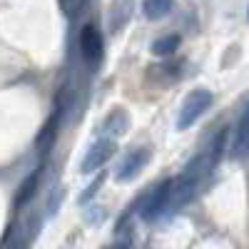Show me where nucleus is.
<instances>
[{"mask_svg":"<svg viewBox=\"0 0 249 249\" xmlns=\"http://www.w3.org/2000/svg\"><path fill=\"white\" fill-rule=\"evenodd\" d=\"M247 15H249V10H247Z\"/></svg>","mask_w":249,"mask_h":249,"instance_id":"obj_14","label":"nucleus"},{"mask_svg":"<svg viewBox=\"0 0 249 249\" xmlns=\"http://www.w3.org/2000/svg\"><path fill=\"white\" fill-rule=\"evenodd\" d=\"M80 53L92 65H97L102 60V55H105V43H102V35L95 25H85L80 30Z\"/></svg>","mask_w":249,"mask_h":249,"instance_id":"obj_4","label":"nucleus"},{"mask_svg":"<svg viewBox=\"0 0 249 249\" xmlns=\"http://www.w3.org/2000/svg\"><path fill=\"white\" fill-rule=\"evenodd\" d=\"M172 195H175V179H162L155 190L150 192L147 202L142 204V219L144 222H155L160 214H164L170 210V204H172Z\"/></svg>","mask_w":249,"mask_h":249,"instance_id":"obj_2","label":"nucleus"},{"mask_svg":"<svg viewBox=\"0 0 249 249\" xmlns=\"http://www.w3.org/2000/svg\"><path fill=\"white\" fill-rule=\"evenodd\" d=\"M117 152V142L115 140H107V137H102V140H97L92 147L88 150V155H85V160H82V164H80V170H82V175H90V172H95V170H100L102 164H105L112 155Z\"/></svg>","mask_w":249,"mask_h":249,"instance_id":"obj_3","label":"nucleus"},{"mask_svg":"<svg viewBox=\"0 0 249 249\" xmlns=\"http://www.w3.org/2000/svg\"><path fill=\"white\" fill-rule=\"evenodd\" d=\"M110 249H132V244H130V242H117V244H112Z\"/></svg>","mask_w":249,"mask_h":249,"instance_id":"obj_13","label":"nucleus"},{"mask_svg":"<svg viewBox=\"0 0 249 249\" xmlns=\"http://www.w3.org/2000/svg\"><path fill=\"white\" fill-rule=\"evenodd\" d=\"M102 182H105V177L100 175V177H97V179H95V182H92V184L88 187V190L80 195V204H88V199H92V197H95V192H97L100 187H102Z\"/></svg>","mask_w":249,"mask_h":249,"instance_id":"obj_12","label":"nucleus"},{"mask_svg":"<svg viewBox=\"0 0 249 249\" xmlns=\"http://www.w3.org/2000/svg\"><path fill=\"white\" fill-rule=\"evenodd\" d=\"M150 162V150L147 147H140V150H135V152H130L127 157L122 160V164L117 167V175H115V179L117 182H132L142 170H144V164Z\"/></svg>","mask_w":249,"mask_h":249,"instance_id":"obj_5","label":"nucleus"},{"mask_svg":"<svg viewBox=\"0 0 249 249\" xmlns=\"http://www.w3.org/2000/svg\"><path fill=\"white\" fill-rule=\"evenodd\" d=\"M57 3H60L62 13L70 15V18H75V15L82 10V5H85V0H57Z\"/></svg>","mask_w":249,"mask_h":249,"instance_id":"obj_11","label":"nucleus"},{"mask_svg":"<svg viewBox=\"0 0 249 249\" xmlns=\"http://www.w3.org/2000/svg\"><path fill=\"white\" fill-rule=\"evenodd\" d=\"M124 127H127V117H124V112H112L107 120H105V130L112 135V137H120L124 132Z\"/></svg>","mask_w":249,"mask_h":249,"instance_id":"obj_10","label":"nucleus"},{"mask_svg":"<svg viewBox=\"0 0 249 249\" xmlns=\"http://www.w3.org/2000/svg\"><path fill=\"white\" fill-rule=\"evenodd\" d=\"M212 102H214V95L204 88L190 92L187 100L182 102V110H179V117H177V130H190L192 124L212 107Z\"/></svg>","mask_w":249,"mask_h":249,"instance_id":"obj_1","label":"nucleus"},{"mask_svg":"<svg viewBox=\"0 0 249 249\" xmlns=\"http://www.w3.org/2000/svg\"><path fill=\"white\" fill-rule=\"evenodd\" d=\"M37 179H40V172H33V177H28V179L23 182V187L18 190V197H15V204H18V207H23V204H25V202L35 195Z\"/></svg>","mask_w":249,"mask_h":249,"instance_id":"obj_9","label":"nucleus"},{"mask_svg":"<svg viewBox=\"0 0 249 249\" xmlns=\"http://www.w3.org/2000/svg\"><path fill=\"white\" fill-rule=\"evenodd\" d=\"M175 5V0H142V10L150 20H162Z\"/></svg>","mask_w":249,"mask_h":249,"instance_id":"obj_8","label":"nucleus"},{"mask_svg":"<svg viewBox=\"0 0 249 249\" xmlns=\"http://www.w3.org/2000/svg\"><path fill=\"white\" fill-rule=\"evenodd\" d=\"M232 155L234 157H247L249 155V107L242 115L237 132H234V144H232Z\"/></svg>","mask_w":249,"mask_h":249,"instance_id":"obj_6","label":"nucleus"},{"mask_svg":"<svg viewBox=\"0 0 249 249\" xmlns=\"http://www.w3.org/2000/svg\"><path fill=\"white\" fill-rule=\"evenodd\" d=\"M179 45H182V37H179L177 33L162 35V37H157L155 43H152V53H155L157 57H170V55H175V53L179 50Z\"/></svg>","mask_w":249,"mask_h":249,"instance_id":"obj_7","label":"nucleus"}]
</instances>
